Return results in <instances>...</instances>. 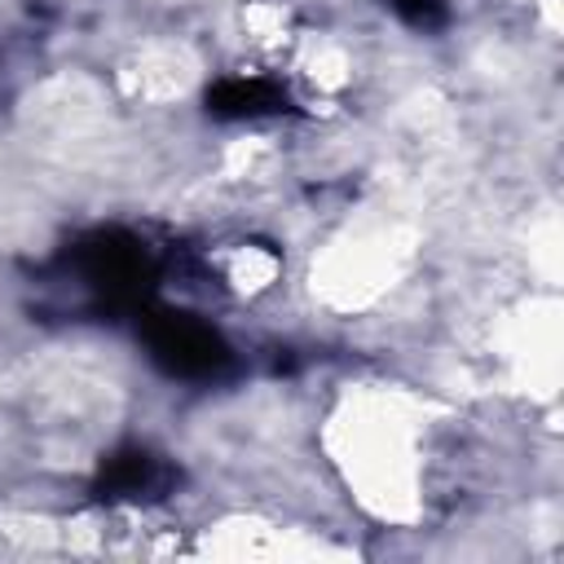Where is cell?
<instances>
[{
    "mask_svg": "<svg viewBox=\"0 0 564 564\" xmlns=\"http://www.w3.org/2000/svg\"><path fill=\"white\" fill-rule=\"evenodd\" d=\"M141 335L154 352V361L181 379H212L229 366V348L225 339L189 317V313H172V308H145L141 313Z\"/></svg>",
    "mask_w": 564,
    "mask_h": 564,
    "instance_id": "6da1fadb",
    "label": "cell"
},
{
    "mask_svg": "<svg viewBox=\"0 0 564 564\" xmlns=\"http://www.w3.org/2000/svg\"><path fill=\"white\" fill-rule=\"evenodd\" d=\"M79 286L106 304H137L145 295V251L119 234H101L75 251Z\"/></svg>",
    "mask_w": 564,
    "mask_h": 564,
    "instance_id": "7a4b0ae2",
    "label": "cell"
},
{
    "mask_svg": "<svg viewBox=\"0 0 564 564\" xmlns=\"http://www.w3.org/2000/svg\"><path fill=\"white\" fill-rule=\"evenodd\" d=\"M172 485V471L163 467V458L145 454V449H119L101 463L97 489L106 498H159Z\"/></svg>",
    "mask_w": 564,
    "mask_h": 564,
    "instance_id": "3957f363",
    "label": "cell"
},
{
    "mask_svg": "<svg viewBox=\"0 0 564 564\" xmlns=\"http://www.w3.org/2000/svg\"><path fill=\"white\" fill-rule=\"evenodd\" d=\"M212 110L225 119H256V115H278L286 106L282 88L269 79H225L207 93Z\"/></svg>",
    "mask_w": 564,
    "mask_h": 564,
    "instance_id": "277c9868",
    "label": "cell"
},
{
    "mask_svg": "<svg viewBox=\"0 0 564 564\" xmlns=\"http://www.w3.org/2000/svg\"><path fill=\"white\" fill-rule=\"evenodd\" d=\"M410 26H419V31H432V26H441L445 22V0H388Z\"/></svg>",
    "mask_w": 564,
    "mask_h": 564,
    "instance_id": "5b68a950",
    "label": "cell"
}]
</instances>
